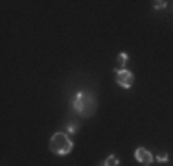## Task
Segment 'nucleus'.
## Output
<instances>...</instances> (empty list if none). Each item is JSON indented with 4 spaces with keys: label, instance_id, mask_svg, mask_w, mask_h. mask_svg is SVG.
I'll return each mask as SVG.
<instances>
[{
    "label": "nucleus",
    "instance_id": "7ed1b4c3",
    "mask_svg": "<svg viewBox=\"0 0 173 166\" xmlns=\"http://www.w3.org/2000/svg\"><path fill=\"white\" fill-rule=\"evenodd\" d=\"M114 76H116V83H118L120 87H124V89H131V87H133L135 76H133L131 70H125V68L118 70V68H116L114 70Z\"/></svg>",
    "mask_w": 173,
    "mask_h": 166
},
{
    "label": "nucleus",
    "instance_id": "423d86ee",
    "mask_svg": "<svg viewBox=\"0 0 173 166\" xmlns=\"http://www.w3.org/2000/svg\"><path fill=\"white\" fill-rule=\"evenodd\" d=\"M100 166H118V159H116L114 155H109V157L105 159V163H101Z\"/></svg>",
    "mask_w": 173,
    "mask_h": 166
},
{
    "label": "nucleus",
    "instance_id": "f03ea898",
    "mask_svg": "<svg viewBox=\"0 0 173 166\" xmlns=\"http://www.w3.org/2000/svg\"><path fill=\"white\" fill-rule=\"evenodd\" d=\"M50 149L55 155L65 157V155H68L74 149V142L67 133H54L52 138H50Z\"/></svg>",
    "mask_w": 173,
    "mask_h": 166
},
{
    "label": "nucleus",
    "instance_id": "0eeeda50",
    "mask_svg": "<svg viewBox=\"0 0 173 166\" xmlns=\"http://www.w3.org/2000/svg\"><path fill=\"white\" fill-rule=\"evenodd\" d=\"M166 6H168V2H164V0H157V2H153L155 9H164Z\"/></svg>",
    "mask_w": 173,
    "mask_h": 166
},
{
    "label": "nucleus",
    "instance_id": "39448f33",
    "mask_svg": "<svg viewBox=\"0 0 173 166\" xmlns=\"http://www.w3.org/2000/svg\"><path fill=\"white\" fill-rule=\"evenodd\" d=\"M127 59H129V55H127L125 52H122L118 54V57H116V65H118V70H122L125 67V63H127Z\"/></svg>",
    "mask_w": 173,
    "mask_h": 166
},
{
    "label": "nucleus",
    "instance_id": "1a4fd4ad",
    "mask_svg": "<svg viewBox=\"0 0 173 166\" xmlns=\"http://www.w3.org/2000/svg\"><path fill=\"white\" fill-rule=\"evenodd\" d=\"M168 159H170V157H168V153H160L159 157H157V163H168Z\"/></svg>",
    "mask_w": 173,
    "mask_h": 166
},
{
    "label": "nucleus",
    "instance_id": "f257e3e1",
    "mask_svg": "<svg viewBox=\"0 0 173 166\" xmlns=\"http://www.w3.org/2000/svg\"><path fill=\"white\" fill-rule=\"evenodd\" d=\"M72 107H74V111L78 114L89 118V116H92V114L96 113V98L90 92H83V90H79V92L76 94L74 102H72Z\"/></svg>",
    "mask_w": 173,
    "mask_h": 166
},
{
    "label": "nucleus",
    "instance_id": "20e7f679",
    "mask_svg": "<svg viewBox=\"0 0 173 166\" xmlns=\"http://www.w3.org/2000/svg\"><path fill=\"white\" fill-rule=\"evenodd\" d=\"M135 159L138 160L140 164H144V166H149V164L155 160V157L151 155V152H147L146 148H136V152H135Z\"/></svg>",
    "mask_w": 173,
    "mask_h": 166
},
{
    "label": "nucleus",
    "instance_id": "6e6552de",
    "mask_svg": "<svg viewBox=\"0 0 173 166\" xmlns=\"http://www.w3.org/2000/svg\"><path fill=\"white\" fill-rule=\"evenodd\" d=\"M78 127H79V124H78V122H72V124H68V133H70V135H74L76 131H78Z\"/></svg>",
    "mask_w": 173,
    "mask_h": 166
}]
</instances>
